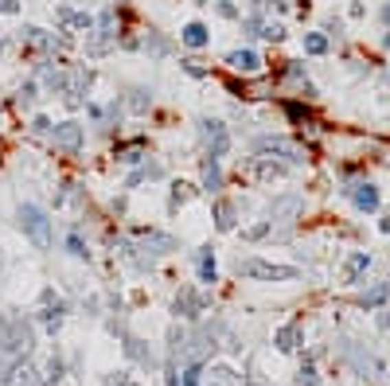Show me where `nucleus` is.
Masks as SVG:
<instances>
[{"instance_id":"obj_1","label":"nucleus","mask_w":390,"mask_h":386,"mask_svg":"<svg viewBox=\"0 0 390 386\" xmlns=\"http://www.w3.org/2000/svg\"><path fill=\"white\" fill-rule=\"evenodd\" d=\"M36 351V328L24 316H4L0 320V378L12 371L16 363H24Z\"/></svg>"},{"instance_id":"obj_2","label":"nucleus","mask_w":390,"mask_h":386,"mask_svg":"<svg viewBox=\"0 0 390 386\" xmlns=\"http://www.w3.org/2000/svg\"><path fill=\"white\" fill-rule=\"evenodd\" d=\"M16 223H20V230L27 234V242H32L36 250H51V218H47L43 207L20 203L16 207Z\"/></svg>"},{"instance_id":"obj_3","label":"nucleus","mask_w":390,"mask_h":386,"mask_svg":"<svg viewBox=\"0 0 390 386\" xmlns=\"http://www.w3.org/2000/svg\"><path fill=\"white\" fill-rule=\"evenodd\" d=\"M254 152L257 157H277L281 164H305L308 160V148L301 145V141H292V137H273V133H266V137H257L254 141Z\"/></svg>"},{"instance_id":"obj_4","label":"nucleus","mask_w":390,"mask_h":386,"mask_svg":"<svg viewBox=\"0 0 390 386\" xmlns=\"http://www.w3.org/2000/svg\"><path fill=\"white\" fill-rule=\"evenodd\" d=\"M238 269L246 277H257V281H292L301 273L297 266H277V262H266V258H246Z\"/></svg>"},{"instance_id":"obj_5","label":"nucleus","mask_w":390,"mask_h":386,"mask_svg":"<svg viewBox=\"0 0 390 386\" xmlns=\"http://www.w3.org/2000/svg\"><path fill=\"white\" fill-rule=\"evenodd\" d=\"M199 137H203V145H207V157L222 160L231 152V133H227V125L219 117H203L199 121Z\"/></svg>"},{"instance_id":"obj_6","label":"nucleus","mask_w":390,"mask_h":386,"mask_svg":"<svg viewBox=\"0 0 390 386\" xmlns=\"http://www.w3.org/2000/svg\"><path fill=\"white\" fill-rule=\"evenodd\" d=\"M305 211V195L301 192H285L269 203V223H297Z\"/></svg>"},{"instance_id":"obj_7","label":"nucleus","mask_w":390,"mask_h":386,"mask_svg":"<svg viewBox=\"0 0 390 386\" xmlns=\"http://www.w3.org/2000/svg\"><path fill=\"white\" fill-rule=\"evenodd\" d=\"M51 137H55V148H62L67 157H74V152H82L86 145V133L78 121H59L55 129H51Z\"/></svg>"},{"instance_id":"obj_8","label":"nucleus","mask_w":390,"mask_h":386,"mask_svg":"<svg viewBox=\"0 0 390 386\" xmlns=\"http://www.w3.org/2000/svg\"><path fill=\"white\" fill-rule=\"evenodd\" d=\"M199 386H246V378L227 363H211V367H199Z\"/></svg>"},{"instance_id":"obj_9","label":"nucleus","mask_w":390,"mask_h":386,"mask_svg":"<svg viewBox=\"0 0 390 386\" xmlns=\"http://www.w3.org/2000/svg\"><path fill=\"white\" fill-rule=\"evenodd\" d=\"M203 308H207V297H203V293H195L192 285H183V289L176 293V301H172V313L180 316V320H195Z\"/></svg>"},{"instance_id":"obj_10","label":"nucleus","mask_w":390,"mask_h":386,"mask_svg":"<svg viewBox=\"0 0 390 386\" xmlns=\"http://www.w3.org/2000/svg\"><path fill=\"white\" fill-rule=\"evenodd\" d=\"M227 67H231L234 74H262L266 71V59H262L254 47H238V51L227 55Z\"/></svg>"},{"instance_id":"obj_11","label":"nucleus","mask_w":390,"mask_h":386,"mask_svg":"<svg viewBox=\"0 0 390 386\" xmlns=\"http://www.w3.org/2000/svg\"><path fill=\"white\" fill-rule=\"evenodd\" d=\"M343 195H352V203L363 211V215H371V211H378V188L371 180H355L343 188Z\"/></svg>"},{"instance_id":"obj_12","label":"nucleus","mask_w":390,"mask_h":386,"mask_svg":"<svg viewBox=\"0 0 390 386\" xmlns=\"http://www.w3.org/2000/svg\"><path fill=\"white\" fill-rule=\"evenodd\" d=\"M0 383H4V386H47V383H43V374H39L27 359H24V363H16V367L4 374Z\"/></svg>"},{"instance_id":"obj_13","label":"nucleus","mask_w":390,"mask_h":386,"mask_svg":"<svg viewBox=\"0 0 390 386\" xmlns=\"http://www.w3.org/2000/svg\"><path fill=\"white\" fill-rule=\"evenodd\" d=\"M238 227V203L234 199H215V230H222V234H231V230Z\"/></svg>"},{"instance_id":"obj_14","label":"nucleus","mask_w":390,"mask_h":386,"mask_svg":"<svg viewBox=\"0 0 390 386\" xmlns=\"http://www.w3.org/2000/svg\"><path fill=\"white\" fill-rule=\"evenodd\" d=\"M90 82H94V74H90V71H82V67H74V71L67 74V90H62V94H71V106H78V102L86 98Z\"/></svg>"},{"instance_id":"obj_15","label":"nucleus","mask_w":390,"mask_h":386,"mask_svg":"<svg viewBox=\"0 0 390 386\" xmlns=\"http://www.w3.org/2000/svg\"><path fill=\"white\" fill-rule=\"evenodd\" d=\"M199 172H203V192H207V195H219L222 192V164H219V160H215V157H203Z\"/></svg>"},{"instance_id":"obj_16","label":"nucleus","mask_w":390,"mask_h":386,"mask_svg":"<svg viewBox=\"0 0 390 386\" xmlns=\"http://www.w3.org/2000/svg\"><path fill=\"white\" fill-rule=\"evenodd\" d=\"M367 269H371V253H367V250L347 253V262H343V281H359Z\"/></svg>"},{"instance_id":"obj_17","label":"nucleus","mask_w":390,"mask_h":386,"mask_svg":"<svg viewBox=\"0 0 390 386\" xmlns=\"http://www.w3.org/2000/svg\"><path fill=\"white\" fill-rule=\"evenodd\" d=\"M180 39H183V47H192V51H203L211 43V32L203 24H199V20H192V24L183 27L180 32Z\"/></svg>"},{"instance_id":"obj_18","label":"nucleus","mask_w":390,"mask_h":386,"mask_svg":"<svg viewBox=\"0 0 390 386\" xmlns=\"http://www.w3.org/2000/svg\"><path fill=\"white\" fill-rule=\"evenodd\" d=\"M390 301V281H378V285H371V289L359 297V308H367V313H375V308H382V304Z\"/></svg>"},{"instance_id":"obj_19","label":"nucleus","mask_w":390,"mask_h":386,"mask_svg":"<svg viewBox=\"0 0 390 386\" xmlns=\"http://www.w3.org/2000/svg\"><path fill=\"white\" fill-rule=\"evenodd\" d=\"M39 301H43V313H39V316H43V320H47V328L55 332V328H59V320H62V308H67V304H62L51 289H43V297H39Z\"/></svg>"},{"instance_id":"obj_20","label":"nucleus","mask_w":390,"mask_h":386,"mask_svg":"<svg viewBox=\"0 0 390 386\" xmlns=\"http://www.w3.org/2000/svg\"><path fill=\"white\" fill-rule=\"evenodd\" d=\"M20 43H27V47H55V36H47L43 27H36V24H24L20 27Z\"/></svg>"},{"instance_id":"obj_21","label":"nucleus","mask_w":390,"mask_h":386,"mask_svg":"<svg viewBox=\"0 0 390 386\" xmlns=\"http://www.w3.org/2000/svg\"><path fill=\"white\" fill-rule=\"evenodd\" d=\"M281 109H285V117H289L292 125H317V117L308 113L305 102H289V98H285V102H281Z\"/></svg>"},{"instance_id":"obj_22","label":"nucleus","mask_w":390,"mask_h":386,"mask_svg":"<svg viewBox=\"0 0 390 386\" xmlns=\"http://www.w3.org/2000/svg\"><path fill=\"white\" fill-rule=\"evenodd\" d=\"M195 266H199V281H207V285L219 281V266H215V253H211V250H199Z\"/></svg>"},{"instance_id":"obj_23","label":"nucleus","mask_w":390,"mask_h":386,"mask_svg":"<svg viewBox=\"0 0 390 386\" xmlns=\"http://www.w3.org/2000/svg\"><path fill=\"white\" fill-rule=\"evenodd\" d=\"M39 78H43V86H47L51 94H62V90H67V74L55 71L51 63H43V67H39Z\"/></svg>"},{"instance_id":"obj_24","label":"nucleus","mask_w":390,"mask_h":386,"mask_svg":"<svg viewBox=\"0 0 390 386\" xmlns=\"http://www.w3.org/2000/svg\"><path fill=\"white\" fill-rule=\"evenodd\" d=\"M113 157L122 160V164H141V160H145V141L137 137V141H129V145H117Z\"/></svg>"},{"instance_id":"obj_25","label":"nucleus","mask_w":390,"mask_h":386,"mask_svg":"<svg viewBox=\"0 0 390 386\" xmlns=\"http://www.w3.org/2000/svg\"><path fill=\"white\" fill-rule=\"evenodd\" d=\"M273 343H277L281 351H297V348H301V328H297V324H285V328H277V336H273Z\"/></svg>"},{"instance_id":"obj_26","label":"nucleus","mask_w":390,"mask_h":386,"mask_svg":"<svg viewBox=\"0 0 390 386\" xmlns=\"http://www.w3.org/2000/svg\"><path fill=\"white\" fill-rule=\"evenodd\" d=\"M125 106L133 109V113H148V106H152V90L133 86V90H129V98H125Z\"/></svg>"},{"instance_id":"obj_27","label":"nucleus","mask_w":390,"mask_h":386,"mask_svg":"<svg viewBox=\"0 0 390 386\" xmlns=\"http://www.w3.org/2000/svg\"><path fill=\"white\" fill-rule=\"evenodd\" d=\"M141 47L148 51V55H168L172 51V43L164 36H160V32H145V39H141Z\"/></svg>"},{"instance_id":"obj_28","label":"nucleus","mask_w":390,"mask_h":386,"mask_svg":"<svg viewBox=\"0 0 390 386\" xmlns=\"http://www.w3.org/2000/svg\"><path fill=\"white\" fill-rule=\"evenodd\" d=\"M192 199V183H183V180H176L172 183V195H168V211H176V207H183Z\"/></svg>"},{"instance_id":"obj_29","label":"nucleus","mask_w":390,"mask_h":386,"mask_svg":"<svg viewBox=\"0 0 390 386\" xmlns=\"http://www.w3.org/2000/svg\"><path fill=\"white\" fill-rule=\"evenodd\" d=\"M305 51H308V55H324V51H328V36H324V32H308V36H305Z\"/></svg>"},{"instance_id":"obj_30","label":"nucleus","mask_w":390,"mask_h":386,"mask_svg":"<svg viewBox=\"0 0 390 386\" xmlns=\"http://www.w3.org/2000/svg\"><path fill=\"white\" fill-rule=\"evenodd\" d=\"M285 82H289V86H305L308 82V78H305V67H301L297 59L285 63Z\"/></svg>"},{"instance_id":"obj_31","label":"nucleus","mask_w":390,"mask_h":386,"mask_svg":"<svg viewBox=\"0 0 390 386\" xmlns=\"http://www.w3.org/2000/svg\"><path fill=\"white\" fill-rule=\"evenodd\" d=\"M67 250H71L74 258H90V250H86V242H82V234H78V230H71V234H67Z\"/></svg>"},{"instance_id":"obj_32","label":"nucleus","mask_w":390,"mask_h":386,"mask_svg":"<svg viewBox=\"0 0 390 386\" xmlns=\"http://www.w3.org/2000/svg\"><path fill=\"white\" fill-rule=\"evenodd\" d=\"M297 386H320V374H317L312 363H305V367L297 371Z\"/></svg>"},{"instance_id":"obj_33","label":"nucleus","mask_w":390,"mask_h":386,"mask_svg":"<svg viewBox=\"0 0 390 386\" xmlns=\"http://www.w3.org/2000/svg\"><path fill=\"white\" fill-rule=\"evenodd\" d=\"M269 230H273V223H269V218H262V223H254V227H250V230H242V238L257 242V238H266Z\"/></svg>"},{"instance_id":"obj_34","label":"nucleus","mask_w":390,"mask_h":386,"mask_svg":"<svg viewBox=\"0 0 390 386\" xmlns=\"http://www.w3.org/2000/svg\"><path fill=\"white\" fill-rule=\"evenodd\" d=\"M36 98H39V86L36 82H24V86H20V94H16V102H20V106H32Z\"/></svg>"},{"instance_id":"obj_35","label":"nucleus","mask_w":390,"mask_h":386,"mask_svg":"<svg viewBox=\"0 0 390 386\" xmlns=\"http://www.w3.org/2000/svg\"><path fill=\"white\" fill-rule=\"evenodd\" d=\"M67 24H74L78 32H90V27H94V16H90V12H71V20H67Z\"/></svg>"},{"instance_id":"obj_36","label":"nucleus","mask_w":390,"mask_h":386,"mask_svg":"<svg viewBox=\"0 0 390 386\" xmlns=\"http://www.w3.org/2000/svg\"><path fill=\"white\" fill-rule=\"evenodd\" d=\"M262 39H269V43H281V39H285V27H281V24H262Z\"/></svg>"},{"instance_id":"obj_37","label":"nucleus","mask_w":390,"mask_h":386,"mask_svg":"<svg viewBox=\"0 0 390 386\" xmlns=\"http://www.w3.org/2000/svg\"><path fill=\"white\" fill-rule=\"evenodd\" d=\"M262 24H266V20H262V16H246V20H242V32H246V36H262Z\"/></svg>"},{"instance_id":"obj_38","label":"nucleus","mask_w":390,"mask_h":386,"mask_svg":"<svg viewBox=\"0 0 390 386\" xmlns=\"http://www.w3.org/2000/svg\"><path fill=\"white\" fill-rule=\"evenodd\" d=\"M215 12H219L222 20H238V8H234L231 0H215Z\"/></svg>"},{"instance_id":"obj_39","label":"nucleus","mask_w":390,"mask_h":386,"mask_svg":"<svg viewBox=\"0 0 390 386\" xmlns=\"http://www.w3.org/2000/svg\"><path fill=\"white\" fill-rule=\"evenodd\" d=\"M324 36H336V39L343 36V20L340 16H328V20H324Z\"/></svg>"},{"instance_id":"obj_40","label":"nucleus","mask_w":390,"mask_h":386,"mask_svg":"<svg viewBox=\"0 0 390 386\" xmlns=\"http://www.w3.org/2000/svg\"><path fill=\"white\" fill-rule=\"evenodd\" d=\"M199 367H203V363H192V367L183 371V386H199Z\"/></svg>"},{"instance_id":"obj_41","label":"nucleus","mask_w":390,"mask_h":386,"mask_svg":"<svg viewBox=\"0 0 390 386\" xmlns=\"http://www.w3.org/2000/svg\"><path fill=\"white\" fill-rule=\"evenodd\" d=\"M20 12V0H0V16H16Z\"/></svg>"},{"instance_id":"obj_42","label":"nucleus","mask_w":390,"mask_h":386,"mask_svg":"<svg viewBox=\"0 0 390 386\" xmlns=\"http://www.w3.org/2000/svg\"><path fill=\"white\" fill-rule=\"evenodd\" d=\"M183 71L192 74V78H207V71H203V67H195V63H183Z\"/></svg>"},{"instance_id":"obj_43","label":"nucleus","mask_w":390,"mask_h":386,"mask_svg":"<svg viewBox=\"0 0 390 386\" xmlns=\"http://www.w3.org/2000/svg\"><path fill=\"white\" fill-rule=\"evenodd\" d=\"M32 129H36V133H51V121L47 117H36V121H32Z\"/></svg>"},{"instance_id":"obj_44","label":"nucleus","mask_w":390,"mask_h":386,"mask_svg":"<svg viewBox=\"0 0 390 386\" xmlns=\"http://www.w3.org/2000/svg\"><path fill=\"white\" fill-rule=\"evenodd\" d=\"M378 16H382V24L390 27V0H387V4H382V12H378Z\"/></svg>"},{"instance_id":"obj_45","label":"nucleus","mask_w":390,"mask_h":386,"mask_svg":"<svg viewBox=\"0 0 390 386\" xmlns=\"http://www.w3.org/2000/svg\"><path fill=\"white\" fill-rule=\"evenodd\" d=\"M378 230H382V234H390V215L382 218V223H378Z\"/></svg>"},{"instance_id":"obj_46","label":"nucleus","mask_w":390,"mask_h":386,"mask_svg":"<svg viewBox=\"0 0 390 386\" xmlns=\"http://www.w3.org/2000/svg\"><path fill=\"white\" fill-rule=\"evenodd\" d=\"M378 324H382V328H387V332H390V313H387V316H382V320H378Z\"/></svg>"},{"instance_id":"obj_47","label":"nucleus","mask_w":390,"mask_h":386,"mask_svg":"<svg viewBox=\"0 0 390 386\" xmlns=\"http://www.w3.org/2000/svg\"><path fill=\"white\" fill-rule=\"evenodd\" d=\"M273 8H289V0H273Z\"/></svg>"},{"instance_id":"obj_48","label":"nucleus","mask_w":390,"mask_h":386,"mask_svg":"<svg viewBox=\"0 0 390 386\" xmlns=\"http://www.w3.org/2000/svg\"><path fill=\"white\" fill-rule=\"evenodd\" d=\"M0 51H4V32H0Z\"/></svg>"},{"instance_id":"obj_49","label":"nucleus","mask_w":390,"mask_h":386,"mask_svg":"<svg viewBox=\"0 0 390 386\" xmlns=\"http://www.w3.org/2000/svg\"><path fill=\"white\" fill-rule=\"evenodd\" d=\"M382 43H387V51H390V36H387V39H382Z\"/></svg>"},{"instance_id":"obj_50","label":"nucleus","mask_w":390,"mask_h":386,"mask_svg":"<svg viewBox=\"0 0 390 386\" xmlns=\"http://www.w3.org/2000/svg\"><path fill=\"white\" fill-rule=\"evenodd\" d=\"M199 4H207V0H199Z\"/></svg>"}]
</instances>
